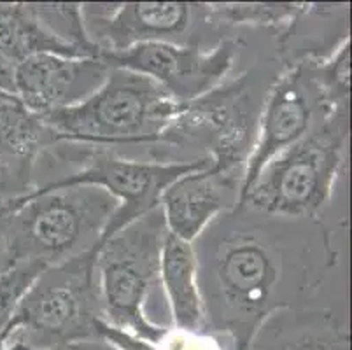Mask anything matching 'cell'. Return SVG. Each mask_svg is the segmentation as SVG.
I'll use <instances>...</instances> for the list:
<instances>
[{
  "label": "cell",
  "instance_id": "6da1fadb",
  "mask_svg": "<svg viewBox=\"0 0 352 350\" xmlns=\"http://www.w3.org/2000/svg\"><path fill=\"white\" fill-rule=\"evenodd\" d=\"M207 329L251 350L277 314L302 308L338 263L321 217H283L239 204L193 242Z\"/></svg>",
  "mask_w": 352,
  "mask_h": 350
},
{
  "label": "cell",
  "instance_id": "7a4b0ae2",
  "mask_svg": "<svg viewBox=\"0 0 352 350\" xmlns=\"http://www.w3.org/2000/svg\"><path fill=\"white\" fill-rule=\"evenodd\" d=\"M283 65L277 60L256 63L232 81L195 100L179 104L158 142L149 146L156 163L209 160L214 172H242L258 139L259 118Z\"/></svg>",
  "mask_w": 352,
  "mask_h": 350
},
{
  "label": "cell",
  "instance_id": "3957f363",
  "mask_svg": "<svg viewBox=\"0 0 352 350\" xmlns=\"http://www.w3.org/2000/svg\"><path fill=\"white\" fill-rule=\"evenodd\" d=\"M118 200L97 186L28 193L0 204L9 263H65L98 247Z\"/></svg>",
  "mask_w": 352,
  "mask_h": 350
},
{
  "label": "cell",
  "instance_id": "277c9868",
  "mask_svg": "<svg viewBox=\"0 0 352 350\" xmlns=\"http://www.w3.org/2000/svg\"><path fill=\"white\" fill-rule=\"evenodd\" d=\"M179 102L153 79L111 69L104 85L85 102L43 114L58 142L116 147L153 146L175 116Z\"/></svg>",
  "mask_w": 352,
  "mask_h": 350
},
{
  "label": "cell",
  "instance_id": "5b68a950",
  "mask_svg": "<svg viewBox=\"0 0 352 350\" xmlns=\"http://www.w3.org/2000/svg\"><path fill=\"white\" fill-rule=\"evenodd\" d=\"M349 107L267 163L239 204L283 217H319L347 162Z\"/></svg>",
  "mask_w": 352,
  "mask_h": 350
},
{
  "label": "cell",
  "instance_id": "8992f818",
  "mask_svg": "<svg viewBox=\"0 0 352 350\" xmlns=\"http://www.w3.org/2000/svg\"><path fill=\"white\" fill-rule=\"evenodd\" d=\"M98 247L60 263L41 275L23 296L0 336V350L21 343L34 350H56L98 340L102 316L97 274Z\"/></svg>",
  "mask_w": 352,
  "mask_h": 350
},
{
  "label": "cell",
  "instance_id": "52a82bcc",
  "mask_svg": "<svg viewBox=\"0 0 352 350\" xmlns=\"http://www.w3.org/2000/svg\"><path fill=\"white\" fill-rule=\"evenodd\" d=\"M166 235L165 216L156 207L111 237L97 256L104 320L151 343L162 342L170 329L147 314V303L160 300L163 291L160 261Z\"/></svg>",
  "mask_w": 352,
  "mask_h": 350
},
{
  "label": "cell",
  "instance_id": "ba28073f",
  "mask_svg": "<svg viewBox=\"0 0 352 350\" xmlns=\"http://www.w3.org/2000/svg\"><path fill=\"white\" fill-rule=\"evenodd\" d=\"M41 158L51 160L47 162L50 165H70L74 170L35 188V193L72 186H97L118 200L120 205L102 231L98 247L104 245L124 226L160 207V198L172 182L210 165L209 160L193 163H156L151 160L144 162L124 158L116 149L74 142L54 144Z\"/></svg>",
  "mask_w": 352,
  "mask_h": 350
},
{
  "label": "cell",
  "instance_id": "9c48e42d",
  "mask_svg": "<svg viewBox=\"0 0 352 350\" xmlns=\"http://www.w3.org/2000/svg\"><path fill=\"white\" fill-rule=\"evenodd\" d=\"M89 41L100 51L118 53L137 44L165 43L204 46L209 34H221L210 23L207 4L191 2H126L81 4Z\"/></svg>",
  "mask_w": 352,
  "mask_h": 350
},
{
  "label": "cell",
  "instance_id": "30bf717a",
  "mask_svg": "<svg viewBox=\"0 0 352 350\" xmlns=\"http://www.w3.org/2000/svg\"><path fill=\"white\" fill-rule=\"evenodd\" d=\"M337 109L340 107H333L322 89L316 62H302L280 70L259 118L258 139L245 163L240 198L272 158L303 139Z\"/></svg>",
  "mask_w": 352,
  "mask_h": 350
},
{
  "label": "cell",
  "instance_id": "8fae6325",
  "mask_svg": "<svg viewBox=\"0 0 352 350\" xmlns=\"http://www.w3.org/2000/svg\"><path fill=\"white\" fill-rule=\"evenodd\" d=\"M244 41L226 35L214 47L175 46L165 43L137 44L118 53L100 51L98 58L111 69H126L149 77L175 102H190L226 81Z\"/></svg>",
  "mask_w": 352,
  "mask_h": 350
},
{
  "label": "cell",
  "instance_id": "7c38bea8",
  "mask_svg": "<svg viewBox=\"0 0 352 350\" xmlns=\"http://www.w3.org/2000/svg\"><path fill=\"white\" fill-rule=\"evenodd\" d=\"M111 67L100 58L35 54L14 67V95L37 114L85 102L107 79Z\"/></svg>",
  "mask_w": 352,
  "mask_h": 350
},
{
  "label": "cell",
  "instance_id": "4fadbf2b",
  "mask_svg": "<svg viewBox=\"0 0 352 350\" xmlns=\"http://www.w3.org/2000/svg\"><path fill=\"white\" fill-rule=\"evenodd\" d=\"M242 179V172H214L209 165L172 182L160 198L168 233L193 243L217 216L239 205Z\"/></svg>",
  "mask_w": 352,
  "mask_h": 350
},
{
  "label": "cell",
  "instance_id": "5bb4252c",
  "mask_svg": "<svg viewBox=\"0 0 352 350\" xmlns=\"http://www.w3.org/2000/svg\"><path fill=\"white\" fill-rule=\"evenodd\" d=\"M351 4H305L277 34V62L283 69L302 62H322L349 41Z\"/></svg>",
  "mask_w": 352,
  "mask_h": 350
},
{
  "label": "cell",
  "instance_id": "9a60e30c",
  "mask_svg": "<svg viewBox=\"0 0 352 350\" xmlns=\"http://www.w3.org/2000/svg\"><path fill=\"white\" fill-rule=\"evenodd\" d=\"M160 278L175 329L191 333L209 331L198 287L193 243L184 242L172 233L166 235L160 261Z\"/></svg>",
  "mask_w": 352,
  "mask_h": 350
},
{
  "label": "cell",
  "instance_id": "2e32d148",
  "mask_svg": "<svg viewBox=\"0 0 352 350\" xmlns=\"http://www.w3.org/2000/svg\"><path fill=\"white\" fill-rule=\"evenodd\" d=\"M88 58L43 21L34 4L0 2V54L18 65L35 54Z\"/></svg>",
  "mask_w": 352,
  "mask_h": 350
},
{
  "label": "cell",
  "instance_id": "e0dca14e",
  "mask_svg": "<svg viewBox=\"0 0 352 350\" xmlns=\"http://www.w3.org/2000/svg\"><path fill=\"white\" fill-rule=\"evenodd\" d=\"M277 319L279 329L251 350H351L347 324L329 310L296 308L277 314Z\"/></svg>",
  "mask_w": 352,
  "mask_h": 350
},
{
  "label": "cell",
  "instance_id": "ac0fdd59",
  "mask_svg": "<svg viewBox=\"0 0 352 350\" xmlns=\"http://www.w3.org/2000/svg\"><path fill=\"white\" fill-rule=\"evenodd\" d=\"M58 144L56 135L16 95L0 91V156L35 170L39 158Z\"/></svg>",
  "mask_w": 352,
  "mask_h": 350
},
{
  "label": "cell",
  "instance_id": "d6986e66",
  "mask_svg": "<svg viewBox=\"0 0 352 350\" xmlns=\"http://www.w3.org/2000/svg\"><path fill=\"white\" fill-rule=\"evenodd\" d=\"M302 2H216L207 4V16L219 32L232 28H272L279 34L303 9Z\"/></svg>",
  "mask_w": 352,
  "mask_h": 350
},
{
  "label": "cell",
  "instance_id": "ffe728a7",
  "mask_svg": "<svg viewBox=\"0 0 352 350\" xmlns=\"http://www.w3.org/2000/svg\"><path fill=\"white\" fill-rule=\"evenodd\" d=\"M47 268L50 266L44 263L21 261L12 263L0 272V336L11 322L25 294Z\"/></svg>",
  "mask_w": 352,
  "mask_h": 350
},
{
  "label": "cell",
  "instance_id": "44dd1931",
  "mask_svg": "<svg viewBox=\"0 0 352 350\" xmlns=\"http://www.w3.org/2000/svg\"><path fill=\"white\" fill-rule=\"evenodd\" d=\"M318 77L333 107H349L351 102V39L322 62H316Z\"/></svg>",
  "mask_w": 352,
  "mask_h": 350
},
{
  "label": "cell",
  "instance_id": "7402d4cb",
  "mask_svg": "<svg viewBox=\"0 0 352 350\" xmlns=\"http://www.w3.org/2000/svg\"><path fill=\"white\" fill-rule=\"evenodd\" d=\"M35 170L0 156V204L21 198L34 191Z\"/></svg>",
  "mask_w": 352,
  "mask_h": 350
},
{
  "label": "cell",
  "instance_id": "603a6c76",
  "mask_svg": "<svg viewBox=\"0 0 352 350\" xmlns=\"http://www.w3.org/2000/svg\"><path fill=\"white\" fill-rule=\"evenodd\" d=\"M2 350H34L28 349V347L21 345V343H8ZM56 350H118L114 349L111 343H107L105 340L98 338V340H88V342H79V343H72V345H67L63 349H56Z\"/></svg>",
  "mask_w": 352,
  "mask_h": 350
},
{
  "label": "cell",
  "instance_id": "cb8c5ba5",
  "mask_svg": "<svg viewBox=\"0 0 352 350\" xmlns=\"http://www.w3.org/2000/svg\"><path fill=\"white\" fill-rule=\"evenodd\" d=\"M0 91L14 95V65L0 54Z\"/></svg>",
  "mask_w": 352,
  "mask_h": 350
},
{
  "label": "cell",
  "instance_id": "d4e9b609",
  "mask_svg": "<svg viewBox=\"0 0 352 350\" xmlns=\"http://www.w3.org/2000/svg\"><path fill=\"white\" fill-rule=\"evenodd\" d=\"M9 265H11V263H9L8 243H6V235H4V228H2V221H0V272L8 268Z\"/></svg>",
  "mask_w": 352,
  "mask_h": 350
}]
</instances>
